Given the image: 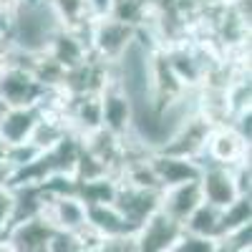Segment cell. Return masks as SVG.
Masks as SVG:
<instances>
[{
    "label": "cell",
    "instance_id": "1",
    "mask_svg": "<svg viewBox=\"0 0 252 252\" xmlns=\"http://www.w3.org/2000/svg\"><path fill=\"white\" fill-rule=\"evenodd\" d=\"M250 146L232 126H217V129L209 131L204 149H202V159L199 164H209V166H224V169H232V166L250 161Z\"/></svg>",
    "mask_w": 252,
    "mask_h": 252
},
{
    "label": "cell",
    "instance_id": "2",
    "mask_svg": "<svg viewBox=\"0 0 252 252\" xmlns=\"http://www.w3.org/2000/svg\"><path fill=\"white\" fill-rule=\"evenodd\" d=\"M136 38V28L119 23L114 18H101L91 23V56L101 63H111L119 61V56L131 46V40Z\"/></svg>",
    "mask_w": 252,
    "mask_h": 252
},
{
    "label": "cell",
    "instance_id": "3",
    "mask_svg": "<svg viewBox=\"0 0 252 252\" xmlns=\"http://www.w3.org/2000/svg\"><path fill=\"white\" fill-rule=\"evenodd\" d=\"M46 89L35 81L28 66H8L0 71V98L8 109L40 106Z\"/></svg>",
    "mask_w": 252,
    "mask_h": 252
},
{
    "label": "cell",
    "instance_id": "4",
    "mask_svg": "<svg viewBox=\"0 0 252 252\" xmlns=\"http://www.w3.org/2000/svg\"><path fill=\"white\" fill-rule=\"evenodd\" d=\"M38 217L51 229H56V232H73L76 235L86 227V204L76 194H48L46 192Z\"/></svg>",
    "mask_w": 252,
    "mask_h": 252
},
{
    "label": "cell",
    "instance_id": "5",
    "mask_svg": "<svg viewBox=\"0 0 252 252\" xmlns=\"http://www.w3.org/2000/svg\"><path fill=\"white\" fill-rule=\"evenodd\" d=\"M111 204L119 209V215L126 220V224L136 235V229L159 212V192H144V189L116 184V197Z\"/></svg>",
    "mask_w": 252,
    "mask_h": 252
},
{
    "label": "cell",
    "instance_id": "6",
    "mask_svg": "<svg viewBox=\"0 0 252 252\" xmlns=\"http://www.w3.org/2000/svg\"><path fill=\"white\" fill-rule=\"evenodd\" d=\"M202 204V192H199V179L197 182H184L177 187H166L159 192V215L172 220L174 224H184L187 217Z\"/></svg>",
    "mask_w": 252,
    "mask_h": 252
},
{
    "label": "cell",
    "instance_id": "7",
    "mask_svg": "<svg viewBox=\"0 0 252 252\" xmlns=\"http://www.w3.org/2000/svg\"><path fill=\"white\" fill-rule=\"evenodd\" d=\"M152 169L159 182V192L166 187H177L184 182H197L202 174V164L194 159H184V157H172V154H152Z\"/></svg>",
    "mask_w": 252,
    "mask_h": 252
},
{
    "label": "cell",
    "instance_id": "8",
    "mask_svg": "<svg viewBox=\"0 0 252 252\" xmlns=\"http://www.w3.org/2000/svg\"><path fill=\"white\" fill-rule=\"evenodd\" d=\"M199 192L202 202L217 209H227L237 199V192L232 187V174L224 166H209L202 164V174H199Z\"/></svg>",
    "mask_w": 252,
    "mask_h": 252
},
{
    "label": "cell",
    "instance_id": "9",
    "mask_svg": "<svg viewBox=\"0 0 252 252\" xmlns=\"http://www.w3.org/2000/svg\"><path fill=\"white\" fill-rule=\"evenodd\" d=\"M182 227L174 224L172 220H166L164 215L149 217L139 229H136V252H166L172 247V242L179 237Z\"/></svg>",
    "mask_w": 252,
    "mask_h": 252
},
{
    "label": "cell",
    "instance_id": "10",
    "mask_svg": "<svg viewBox=\"0 0 252 252\" xmlns=\"http://www.w3.org/2000/svg\"><path fill=\"white\" fill-rule=\"evenodd\" d=\"M51 235H53V229L43 220L31 217L23 222H15L3 240L8 242L13 252H46Z\"/></svg>",
    "mask_w": 252,
    "mask_h": 252
},
{
    "label": "cell",
    "instance_id": "11",
    "mask_svg": "<svg viewBox=\"0 0 252 252\" xmlns=\"http://www.w3.org/2000/svg\"><path fill=\"white\" fill-rule=\"evenodd\" d=\"M101 124L103 129L124 136L131 129V103L126 101V96L116 89V83L111 81L106 89L101 91Z\"/></svg>",
    "mask_w": 252,
    "mask_h": 252
},
{
    "label": "cell",
    "instance_id": "12",
    "mask_svg": "<svg viewBox=\"0 0 252 252\" xmlns=\"http://www.w3.org/2000/svg\"><path fill=\"white\" fill-rule=\"evenodd\" d=\"M40 121V109L31 106V109H8L0 116V139L8 146H18L31 141L35 126Z\"/></svg>",
    "mask_w": 252,
    "mask_h": 252
},
{
    "label": "cell",
    "instance_id": "13",
    "mask_svg": "<svg viewBox=\"0 0 252 252\" xmlns=\"http://www.w3.org/2000/svg\"><path fill=\"white\" fill-rule=\"evenodd\" d=\"M86 227H91L101 240L134 235V229L126 224V220L119 215V209L114 204H91V207H86Z\"/></svg>",
    "mask_w": 252,
    "mask_h": 252
},
{
    "label": "cell",
    "instance_id": "14",
    "mask_svg": "<svg viewBox=\"0 0 252 252\" xmlns=\"http://www.w3.org/2000/svg\"><path fill=\"white\" fill-rule=\"evenodd\" d=\"M182 232L207 237V240H220L222 237V209L209 207V204L202 202L194 212L187 217V222L182 224Z\"/></svg>",
    "mask_w": 252,
    "mask_h": 252
},
{
    "label": "cell",
    "instance_id": "15",
    "mask_svg": "<svg viewBox=\"0 0 252 252\" xmlns=\"http://www.w3.org/2000/svg\"><path fill=\"white\" fill-rule=\"evenodd\" d=\"M247 224H252V197H237L227 209H222V237Z\"/></svg>",
    "mask_w": 252,
    "mask_h": 252
},
{
    "label": "cell",
    "instance_id": "16",
    "mask_svg": "<svg viewBox=\"0 0 252 252\" xmlns=\"http://www.w3.org/2000/svg\"><path fill=\"white\" fill-rule=\"evenodd\" d=\"M215 250H217V240H207V237L179 232V237L172 242V247L166 252H215Z\"/></svg>",
    "mask_w": 252,
    "mask_h": 252
},
{
    "label": "cell",
    "instance_id": "17",
    "mask_svg": "<svg viewBox=\"0 0 252 252\" xmlns=\"http://www.w3.org/2000/svg\"><path fill=\"white\" fill-rule=\"evenodd\" d=\"M46 252H86V247H83L78 232L73 235V232H56L53 229Z\"/></svg>",
    "mask_w": 252,
    "mask_h": 252
},
{
    "label": "cell",
    "instance_id": "18",
    "mask_svg": "<svg viewBox=\"0 0 252 252\" xmlns=\"http://www.w3.org/2000/svg\"><path fill=\"white\" fill-rule=\"evenodd\" d=\"M15 222V192L0 189V240L8 235V229Z\"/></svg>",
    "mask_w": 252,
    "mask_h": 252
},
{
    "label": "cell",
    "instance_id": "19",
    "mask_svg": "<svg viewBox=\"0 0 252 252\" xmlns=\"http://www.w3.org/2000/svg\"><path fill=\"white\" fill-rule=\"evenodd\" d=\"M229 174H232V187H235L237 197H252V164L242 161L232 166Z\"/></svg>",
    "mask_w": 252,
    "mask_h": 252
},
{
    "label": "cell",
    "instance_id": "20",
    "mask_svg": "<svg viewBox=\"0 0 252 252\" xmlns=\"http://www.w3.org/2000/svg\"><path fill=\"white\" fill-rule=\"evenodd\" d=\"M86 3V13L91 20H101V18H109L111 8H114V0H83Z\"/></svg>",
    "mask_w": 252,
    "mask_h": 252
},
{
    "label": "cell",
    "instance_id": "21",
    "mask_svg": "<svg viewBox=\"0 0 252 252\" xmlns=\"http://www.w3.org/2000/svg\"><path fill=\"white\" fill-rule=\"evenodd\" d=\"M229 126H232V129H235L247 144H252V111H245V114L235 116Z\"/></svg>",
    "mask_w": 252,
    "mask_h": 252
},
{
    "label": "cell",
    "instance_id": "22",
    "mask_svg": "<svg viewBox=\"0 0 252 252\" xmlns=\"http://www.w3.org/2000/svg\"><path fill=\"white\" fill-rule=\"evenodd\" d=\"M15 179H18V169L8 159H3L0 161V189H10L15 184Z\"/></svg>",
    "mask_w": 252,
    "mask_h": 252
},
{
    "label": "cell",
    "instance_id": "23",
    "mask_svg": "<svg viewBox=\"0 0 252 252\" xmlns=\"http://www.w3.org/2000/svg\"><path fill=\"white\" fill-rule=\"evenodd\" d=\"M10 58H13V46L5 38V33H0V71L10 66Z\"/></svg>",
    "mask_w": 252,
    "mask_h": 252
},
{
    "label": "cell",
    "instance_id": "24",
    "mask_svg": "<svg viewBox=\"0 0 252 252\" xmlns=\"http://www.w3.org/2000/svg\"><path fill=\"white\" fill-rule=\"evenodd\" d=\"M8 149H10V146H8L3 139H0V161H3V159H8Z\"/></svg>",
    "mask_w": 252,
    "mask_h": 252
},
{
    "label": "cell",
    "instance_id": "25",
    "mask_svg": "<svg viewBox=\"0 0 252 252\" xmlns=\"http://www.w3.org/2000/svg\"><path fill=\"white\" fill-rule=\"evenodd\" d=\"M5 111H8V106H5V103H3V98H0V116H3Z\"/></svg>",
    "mask_w": 252,
    "mask_h": 252
},
{
    "label": "cell",
    "instance_id": "26",
    "mask_svg": "<svg viewBox=\"0 0 252 252\" xmlns=\"http://www.w3.org/2000/svg\"><path fill=\"white\" fill-rule=\"evenodd\" d=\"M242 252H252V247H250V250H242Z\"/></svg>",
    "mask_w": 252,
    "mask_h": 252
}]
</instances>
